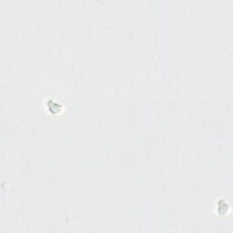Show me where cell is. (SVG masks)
<instances>
[{
	"mask_svg": "<svg viewBox=\"0 0 233 233\" xmlns=\"http://www.w3.org/2000/svg\"><path fill=\"white\" fill-rule=\"evenodd\" d=\"M48 108H49V110H50V111H51V113H53V114H56V113L59 112V111H60V109H61V106H60L59 104H57V103L54 102L53 100H49V101H48Z\"/></svg>",
	"mask_w": 233,
	"mask_h": 233,
	"instance_id": "cell-1",
	"label": "cell"
},
{
	"mask_svg": "<svg viewBox=\"0 0 233 233\" xmlns=\"http://www.w3.org/2000/svg\"><path fill=\"white\" fill-rule=\"evenodd\" d=\"M218 212L220 213V214H224L228 211V209H229V206L226 202H224L223 200L219 201L218 203Z\"/></svg>",
	"mask_w": 233,
	"mask_h": 233,
	"instance_id": "cell-2",
	"label": "cell"
}]
</instances>
